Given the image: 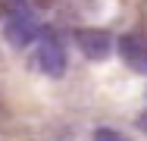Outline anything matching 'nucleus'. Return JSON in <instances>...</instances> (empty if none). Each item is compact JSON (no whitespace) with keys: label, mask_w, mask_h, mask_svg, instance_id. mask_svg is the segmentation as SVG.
<instances>
[{"label":"nucleus","mask_w":147,"mask_h":141,"mask_svg":"<svg viewBox=\"0 0 147 141\" xmlns=\"http://www.w3.org/2000/svg\"><path fill=\"white\" fill-rule=\"evenodd\" d=\"M38 66L53 79L66 72V50L53 28H41V35H38Z\"/></svg>","instance_id":"1"},{"label":"nucleus","mask_w":147,"mask_h":141,"mask_svg":"<svg viewBox=\"0 0 147 141\" xmlns=\"http://www.w3.org/2000/svg\"><path fill=\"white\" fill-rule=\"evenodd\" d=\"M53 0H34V6H50Z\"/></svg>","instance_id":"6"},{"label":"nucleus","mask_w":147,"mask_h":141,"mask_svg":"<svg viewBox=\"0 0 147 141\" xmlns=\"http://www.w3.org/2000/svg\"><path fill=\"white\" fill-rule=\"evenodd\" d=\"M119 56H122L135 72H144L147 75V38L135 35V31L122 35V38H119Z\"/></svg>","instance_id":"3"},{"label":"nucleus","mask_w":147,"mask_h":141,"mask_svg":"<svg viewBox=\"0 0 147 141\" xmlns=\"http://www.w3.org/2000/svg\"><path fill=\"white\" fill-rule=\"evenodd\" d=\"M0 16H6V0H0Z\"/></svg>","instance_id":"7"},{"label":"nucleus","mask_w":147,"mask_h":141,"mask_svg":"<svg viewBox=\"0 0 147 141\" xmlns=\"http://www.w3.org/2000/svg\"><path fill=\"white\" fill-rule=\"evenodd\" d=\"M75 41H78L82 54L91 56V60H103V56L110 54V47H113L110 35L100 31V28H78V31H75Z\"/></svg>","instance_id":"4"},{"label":"nucleus","mask_w":147,"mask_h":141,"mask_svg":"<svg viewBox=\"0 0 147 141\" xmlns=\"http://www.w3.org/2000/svg\"><path fill=\"white\" fill-rule=\"evenodd\" d=\"M41 25L34 19V13H16V16H6V41L16 44V47H28L31 41H38Z\"/></svg>","instance_id":"2"},{"label":"nucleus","mask_w":147,"mask_h":141,"mask_svg":"<svg viewBox=\"0 0 147 141\" xmlns=\"http://www.w3.org/2000/svg\"><path fill=\"white\" fill-rule=\"evenodd\" d=\"M94 141H131V138L116 129H94Z\"/></svg>","instance_id":"5"}]
</instances>
